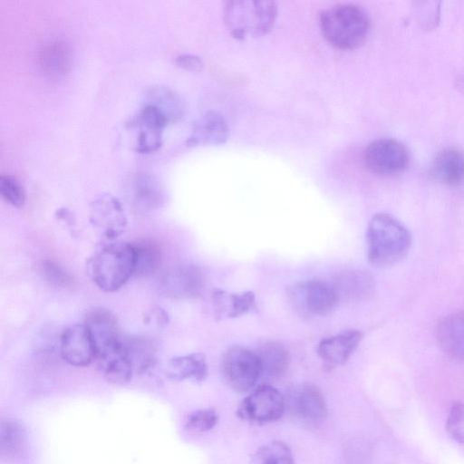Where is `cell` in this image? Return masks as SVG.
Segmentation results:
<instances>
[{"mask_svg":"<svg viewBox=\"0 0 464 464\" xmlns=\"http://www.w3.org/2000/svg\"><path fill=\"white\" fill-rule=\"evenodd\" d=\"M367 257L375 266L401 261L411 246V235L397 218L387 213L372 217L366 230Z\"/></svg>","mask_w":464,"mask_h":464,"instance_id":"cell-1","label":"cell"},{"mask_svg":"<svg viewBox=\"0 0 464 464\" xmlns=\"http://www.w3.org/2000/svg\"><path fill=\"white\" fill-rule=\"evenodd\" d=\"M319 24L323 35L342 50L359 47L370 30V19L363 8L354 4H339L321 12Z\"/></svg>","mask_w":464,"mask_h":464,"instance_id":"cell-2","label":"cell"},{"mask_svg":"<svg viewBox=\"0 0 464 464\" xmlns=\"http://www.w3.org/2000/svg\"><path fill=\"white\" fill-rule=\"evenodd\" d=\"M277 7L267 0L227 1L223 7L224 23L237 39L257 38L275 25Z\"/></svg>","mask_w":464,"mask_h":464,"instance_id":"cell-3","label":"cell"},{"mask_svg":"<svg viewBox=\"0 0 464 464\" xmlns=\"http://www.w3.org/2000/svg\"><path fill=\"white\" fill-rule=\"evenodd\" d=\"M88 270L94 284L102 291L119 290L133 276L131 243L114 242L102 246L89 259Z\"/></svg>","mask_w":464,"mask_h":464,"instance_id":"cell-4","label":"cell"},{"mask_svg":"<svg viewBox=\"0 0 464 464\" xmlns=\"http://www.w3.org/2000/svg\"><path fill=\"white\" fill-rule=\"evenodd\" d=\"M222 372L233 390L238 392H248L261 376L256 353L241 346L229 348L222 359Z\"/></svg>","mask_w":464,"mask_h":464,"instance_id":"cell-5","label":"cell"},{"mask_svg":"<svg viewBox=\"0 0 464 464\" xmlns=\"http://www.w3.org/2000/svg\"><path fill=\"white\" fill-rule=\"evenodd\" d=\"M288 294L295 309L306 315L327 314L338 302L332 283L319 279L296 283Z\"/></svg>","mask_w":464,"mask_h":464,"instance_id":"cell-6","label":"cell"},{"mask_svg":"<svg viewBox=\"0 0 464 464\" xmlns=\"http://www.w3.org/2000/svg\"><path fill=\"white\" fill-rule=\"evenodd\" d=\"M84 325L92 340L95 359L102 362L121 352V340L115 316L105 308L91 310Z\"/></svg>","mask_w":464,"mask_h":464,"instance_id":"cell-7","label":"cell"},{"mask_svg":"<svg viewBox=\"0 0 464 464\" xmlns=\"http://www.w3.org/2000/svg\"><path fill=\"white\" fill-rule=\"evenodd\" d=\"M283 394L269 384H263L251 392L240 403L237 415L256 424L276 421L285 411Z\"/></svg>","mask_w":464,"mask_h":464,"instance_id":"cell-8","label":"cell"},{"mask_svg":"<svg viewBox=\"0 0 464 464\" xmlns=\"http://www.w3.org/2000/svg\"><path fill=\"white\" fill-rule=\"evenodd\" d=\"M366 167L376 174L396 175L408 167L409 153L405 146L394 139L372 141L363 152Z\"/></svg>","mask_w":464,"mask_h":464,"instance_id":"cell-9","label":"cell"},{"mask_svg":"<svg viewBox=\"0 0 464 464\" xmlns=\"http://www.w3.org/2000/svg\"><path fill=\"white\" fill-rule=\"evenodd\" d=\"M160 285L161 291L170 298L192 299L201 294L204 276L198 266L180 264L166 271Z\"/></svg>","mask_w":464,"mask_h":464,"instance_id":"cell-10","label":"cell"},{"mask_svg":"<svg viewBox=\"0 0 464 464\" xmlns=\"http://www.w3.org/2000/svg\"><path fill=\"white\" fill-rule=\"evenodd\" d=\"M90 220L109 239L120 235L127 218L120 200L110 193L97 196L90 204Z\"/></svg>","mask_w":464,"mask_h":464,"instance_id":"cell-11","label":"cell"},{"mask_svg":"<svg viewBox=\"0 0 464 464\" xmlns=\"http://www.w3.org/2000/svg\"><path fill=\"white\" fill-rule=\"evenodd\" d=\"M60 353L67 363L76 367L87 366L95 359L93 345L84 324L71 325L62 333Z\"/></svg>","mask_w":464,"mask_h":464,"instance_id":"cell-12","label":"cell"},{"mask_svg":"<svg viewBox=\"0 0 464 464\" xmlns=\"http://www.w3.org/2000/svg\"><path fill=\"white\" fill-rule=\"evenodd\" d=\"M362 339L357 330H347L323 339L317 346V353L329 370L343 364L356 350Z\"/></svg>","mask_w":464,"mask_h":464,"instance_id":"cell-13","label":"cell"},{"mask_svg":"<svg viewBox=\"0 0 464 464\" xmlns=\"http://www.w3.org/2000/svg\"><path fill=\"white\" fill-rule=\"evenodd\" d=\"M295 415L308 425H316L327 416V405L321 390L313 384L299 387L291 397Z\"/></svg>","mask_w":464,"mask_h":464,"instance_id":"cell-14","label":"cell"},{"mask_svg":"<svg viewBox=\"0 0 464 464\" xmlns=\"http://www.w3.org/2000/svg\"><path fill=\"white\" fill-rule=\"evenodd\" d=\"M435 336L449 357L464 361V311L442 317L436 325Z\"/></svg>","mask_w":464,"mask_h":464,"instance_id":"cell-15","label":"cell"},{"mask_svg":"<svg viewBox=\"0 0 464 464\" xmlns=\"http://www.w3.org/2000/svg\"><path fill=\"white\" fill-rule=\"evenodd\" d=\"M332 285L338 301H361L368 298L374 289L373 277L362 269L343 270L335 276Z\"/></svg>","mask_w":464,"mask_h":464,"instance_id":"cell-16","label":"cell"},{"mask_svg":"<svg viewBox=\"0 0 464 464\" xmlns=\"http://www.w3.org/2000/svg\"><path fill=\"white\" fill-rule=\"evenodd\" d=\"M228 133L229 129L224 117L215 111H208L194 122L187 144H222L227 140Z\"/></svg>","mask_w":464,"mask_h":464,"instance_id":"cell-17","label":"cell"},{"mask_svg":"<svg viewBox=\"0 0 464 464\" xmlns=\"http://www.w3.org/2000/svg\"><path fill=\"white\" fill-rule=\"evenodd\" d=\"M0 450L2 457L7 461L15 462L26 456L28 434L23 421L10 417L2 419Z\"/></svg>","mask_w":464,"mask_h":464,"instance_id":"cell-18","label":"cell"},{"mask_svg":"<svg viewBox=\"0 0 464 464\" xmlns=\"http://www.w3.org/2000/svg\"><path fill=\"white\" fill-rule=\"evenodd\" d=\"M211 297L218 320L238 317L256 310L255 294L251 291L229 293L218 289Z\"/></svg>","mask_w":464,"mask_h":464,"instance_id":"cell-19","label":"cell"},{"mask_svg":"<svg viewBox=\"0 0 464 464\" xmlns=\"http://www.w3.org/2000/svg\"><path fill=\"white\" fill-rule=\"evenodd\" d=\"M208 363L201 353H192L170 359L166 367L167 375L175 381L203 382L208 376Z\"/></svg>","mask_w":464,"mask_h":464,"instance_id":"cell-20","label":"cell"},{"mask_svg":"<svg viewBox=\"0 0 464 464\" xmlns=\"http://www.w3.org/2000/svg\"><path fill=\"white\" fill-rule=\"evenodd\" d=\"M431 173L446 185L455 186L464 180V154L456 149H446L434 159Z\"/></svg>","mask_w":464,"mask_h":464,"instance_id":"cell-21","label":"cell"},{"mask_svg":"<svg viewBox=\"0 0 464 464\" xmlns=\"http://www.w3.org/2000/svg\"><path fill=\"white\" fill-rule=\"evenodd\" d=\"M145 102L160 109L170 122L181 119L186 111L185 101L180 94L162 84H155L146 90Z\"/></svg>","mask_w":464,"mask_h":464,"instance_id":"cell-22","label":"cell"},{"mask_svg":"<svg viewBox=\"0 0 464 464\" xmlns=\"http://www.w3.org/2000/svg\"><path fill=\"white\" fill-rule=\"evenodd\" d=\"M259 359L261 376L270 380L281 378L289 365L288 351L280 343L266 342L256 352Z\"/></svg>","mask_w":464,"mask_h":464,"instance_id":"cell-23","label":"cell"},{"mask_svg":"<svg viewBox=\"0 0 464 464\" xmlns=\"http://www.w3.org/2000/svg\"><path fill=\"white\" fill-rule=\"evenodd\" d=\"M121 347L134 372H146L152 368L156 362L155 345L147 338L140 336L122 338Z\"/></svg>","mask_w":464,"mask_h":464,"instance_id":"cell-24","label":"cell"},{"mask_svg":"<svg viewBox=\"0 0 464 464\" xmlns=\"http://www.w3.org/2000/svg\"><path fill=\"white\" fill-rule=\"evenodd\" d=\"M39 62L46 73L52 76L63 75L72 65V50L62 41L48 43L40 51Z\"/></svg>","mask_w":464,"mask_h":464,"instance_id":"cell-25","label":"cell"},{"mask_svg":"<svg viewBox=\"0 0 464 464\" xmlns=\"http://www.w3.org/2000/svg\"><path fill=\"white\" fill-rule=\"evenodd\" d=\"M134 257L133 276L148 277L153 275L161 264V250L151 240H139L131 243Z\"/></svg>","mask_w":464,"mask_h":464,"instance_id":"cell-26","label":"cell"},{"mask_svg":"<svg viewBox=\"0 0 464 464\" xmlns=\"http://www.w3.org/2000/svg\"><path fill=\"white\" fill-rule=\"evenodd\" d=\"M134 198L137 204L145 209L158 208L163 199L159 183L149 174H140L134 182Z\"/></svg>","mask_w":464,"mask_h":464,"instance_id":"cell-27","label":"cell"},{"mask_svg":"<svg viewBox=\"0 0 464 464\" xmlns=\"http://www.w3.org/2000/svg\"><path fill=\"white\" fill-rule=\"evenodd\" d=\"M100 370L103 377L110 382L114 384H125L132 377L134 371L123 353L121 352L98 362Z\"/></svg>","mask_w":464,"mask_h":464,"instance_id":"cell-28","label":"cell"},{"mask_svg":"<svg viewBox=\"0 0 464 464\" xmlns=\"http://www.w3.org/2000/svg\"><path fill=\"white\" fill-rule=\"evenodd\" d=\"M250 464H294L290 448L282 441H272L259 448Z\"/></svg>","mask_w":464,"mask_h":464,"instance_id":"cell-29","label":"cell"},{"mask_svg":"<svg viewBox=\"0 0 464 464\" xmlns=\"http://www.w3.org/2000/svg\"><path fill=\"white\" fill-rule=\"evenodd\" d=\"M218 422V415L213 409H201L190 413L185 429L191 433L200 434L212 430Z\"/></svg>","mask_w":464,"mask_h":464,"instance_id":"cell-30","label":"cell"},{"mask_svg":"<svg viewBox=\"0 0 464 464\" xmlns=\"http://www.w3.org/2000/svg\"><path fill=\"white\" fill-rule=\"evenodd\" d=\"M0 193L3 198L14 207L20 208L25 202V191L16 178L2 174L0 176Z\"/></svg>","mask_w":464,"mask_h":464,"instance_id":"cell-31","label":"cell"},{"mask_svg":"<svg viewBox=\"0 0 464 464\" xmlns=\"http://www.w3.org/2000/svg\"><path fill=\"white\" fill-rule=\"evenodd\" d=\"M134 125L139 127L135 150L149 153L156 150L161 145L163 130L140 124Z\"/></svg>","mask_w":464,"mask_h":464,"instance_id":"cell-32","label":"cell"},{"mask_svg":"<svg viewBox=\"0 0 464 464\" xmlns=\"http://www.w3.org/2000/svg\"><path fill=\"white\" fill-rule=\"evenodd\" d=\"M41 273L50 284L57 286H71L73 284L72 276L61 266L52 261H44L41 265Z\"/></svg>","mask_w":464,"mask_h":464,"instance_id":"cell-33","label":"cell"},{"mask_svg":"<svg viewBox=\"0 0 464 464\" xmlns=\"http://www.w3.org/2000/svg\"><path fill=\"white\" fill-rule=\"evenodd\" d=\"M446 430L450 437L464 444V402L452 406L447 418Z\"/></svg>","mask_w":464,"mask_h":464,"instance_id":"cell-34","label":"cell"},{"mask_svg":"<svg viewBox=\"0 0 464 464\" xmlns=\"http://www.w3.org/2000/svg\"><path fill=\"white\" fill-rule=\"evenodd\" d=\"M175 64L188 71H200L203 68L201 58L193 53H180L175 57Z\"/></svg>","mask_w":464,"mask_h":464,"instance_id":"cell-35","label":"cell"}]
</instances>
